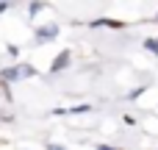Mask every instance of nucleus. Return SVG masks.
<instances>
[{
	"label": "nucleus",
	"mask_w": 158,
	"mask_h": 150,
	"mask_svg": "<svg viewBox=\"0 0 158 150\" xmlns=\"http://www.w3.org/2000/svg\"><path fill=\"white\" fill-rule=\"evenodd\" d=\"M33 75H39L36 72V67H31V64H8V67H3L0 70V84L3 86H8V84H17V81H22V78H33Z\"/></svg>",
	"instance_id": "f257e3e1"
},
{
	"label": "nucleus",
	"mask_w": 158,
	"mask_h": 150,
	"mask_svg": "<svg viewBox=\"0 0 158 150\" xmlns=\"http://www.w3.org/2000/svg\"><path fill=\"white\" fill-rule=\"evenodd\" d=\"M58 22H44V25H39L36 31H33V42L36 45H47V42H56L58 39Z\"/></svg>",
	"instance_id": "f03ea898"
},
{
	"label": "nucleus",
	"mask_w": 158,
	"mask_h": 150,
	"mask_svg": "<svg viewBox=\"0 0 158 150\" xmlns=\"http://www.w3.org/2000/svg\"><path fill=\"white\" fill-rule=\"evenodd\" d=\"M69 64H72V50H61V53L53 58V64H50L47 72H50V75H58V72H64Z\"/></svg>",
	"instance_id": "7ed1b4c3"
},
{
	"label": "nucleus",
	"mask_w": 158,
	"mask_h": 150,
	"mask_svg": "<svg viewBox=\"0 0 158 150\" xmlns=\"http://www.w3.org/2000/svg\"><path fill=\"white\" fill-rule=\"evenodd\" d=\"M89 28H125V22H119V19H108V17H100V19H89L86 22Z\"/></svg>",
	"instance_id": "20e7f679"
},
{
	"label": "nucleus",
	"mask_w": 158,
	"mask_h": 150,
	"mask_svg": "<svg viewBox=\"0 0 158 150\" xmlns=\"http://www.w3.org/2000/svg\"><path fill=\"white\" fill-rule=\"evenodd\" d=\"M142 45H144V50H147V53L158 56V36H147V39H144Z\"/></svg>",
	"instance_id": "39448f33"
},
{
	"label": "nucleus",
	"mask_w": 158,
	"mask_h": 150,
	"mask_svg": "<svg viewBox=\"0 0 158 150\" xmlns=\"http://www.w3.org/2000/svg\"><path fill=\"white\" fill-rule=\"evenodd\" d=\"M42 8H44V3H31V6H28V14H31V17H36Z\"/></svg>",
	"instance_id": "423d86ee"
},
{
	"label": "nucleus",
	"mask_w": 158,
	"mask_h": 150,
	"mask_svg": "<svg viewBox=\"0 0 158 150\" xmlns=\"http://www.w3.org/2000/svg\"><path fill=\"white\" fill-rule=\"evenodd\" d=\"M47 150H67L64 145H58V142H47Z\"/></svg>",
	"instance_id": "0eeeda50"
},
{
	"label": "nucleus",
	"mask_w": 158,
	"mask_h": 150,
	"mask_svg": "<svg viewBox=\"0 0 158 150\" xmlns=\"http://www.w3.org/2000/svg\"><path fill=\"white\" fill-rule=\"evenodd\" d=\"M6 50H8V56H17V53H19V47H17V45H8Z\"/></svg>",
	"instance_id": "6e6552de"
},
{
	"label": "nucleus",
	"mask_w": 158,
	"mask_h": 150,
	"mask_svg": "<svg viewBox=\"0 0 158 150\" xmlns=\"http://www.w3.org/2000/svg\"><path fill=\"white\" fill-rule=\"evenodd\" d=\"M97 150H122V148H114V145H97Z\"/></svg>",
	"instance_id": "1a4fd4ad"
},
{
	"label": "nucleus",
	"mask_w": 158,
	"mask_h": 150,
	"mask_svg": "<svg viewBox=\"0 0 158 150\" xmlns=\"http://www.w3.org/2000/svg\"><path fill=\"white\" fill-rule=\"evenodd\" d=\"M8 8H11V6H8V3H0V14H6V11H8Z\"/></svg>",
	"instance_id": "9d476101"
},
{
	"label": "nucleus",
	"mask_w": 158,
	"mask_h": 150,
	"mask_svg": "<svg viewBox=\"0 0 158 150\" xmlns=\"http://www.w3.org/2000/svg\"><path fill=\"white\" fill-rule=\"evenodd\" d=\"M156 22H158V11H156Z\"/></svg>",
	"instance_id": "9b49d317"
}]
</instances>
